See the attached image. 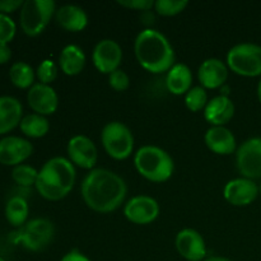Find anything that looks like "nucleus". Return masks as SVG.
I'll list each match as a JSON object with an SVG mask.
<instances>
[{"instance_id": "14", "label": "nucleus", "mask_w": 261, "mask_h": 261, "mask_svg": "<svg viewBox=\"0 0 261 261\" xmlns=\"http://www.w3.org/2000/svg\"><path fill=\"white\" fill-rule=\"evenodd\" d=\"M175 246L178 255L186 261H204L208 257L205 240L194 228H184L177 232Z\"/></svg>"}, {"instance_id": "38", "label": "nucleus", "mask_w": 261, "mask_h": 261, "mask_svg": "<svg viewBox=\"0 0 261 261\" xmlns=\"http://www.w3.org/2000/svg\"><path fill=\"white\" fill-rule=\"evenodd\" d=\"M257 98H259V101L261 103V76H260L259 84H257Z\"/></svg>"}, {"instance_id": "22", "label": "nucleus", "mask_w": 261, "mask_h": 261, "mask_svg": "<svg viewBox=\"0 0 261 261\" xmlns=\"http://www.w3.org/2000/svg\"><path fill=\"white\" fill-rule=\"evenodd\" d=\"M193 81V71L184 63H176L166 73V88L173 96H185L194 87Z\"/></svg>"}, {"instance_id": "34", "label": "nucleus", "mask_w": 261, "mask_h": 261, "mask_svg": "<svg viewBox=\"0 0 261 261\" xmlns=\"http://www.w3.org/2000/svg\"><path fill=\"white\" fill-rule=\"evenodd\" d=\"M22 5V0H0V13L9 15L15 10H20Z\"/></svg>"}, {"instance_id": "25", "label": "nucleus", "mask_w": 261, "mask_h": 261, "mask_svg": "<svg viewBox=\"0 0 261 261\" xmlns=\"http://www.w3.org/2000/svg\"><path fill=\"white\" fill-rule=\"evenodd\" d=\"M19 129L25 138L40 139V138L46 137L50 132V121L46 116L32 112L23 116Z\"/></svg>"}, {"instance_id": "2", "label": "nucleus", "mask_w": 261, "mask_h": 261, "mask_svg": "<svg viewBox=\"0 0 261 261\" xmlns=\"http://www.w3.org/2000/svg\"><path fill=\"white\" fill-rule=\"evenodd\" d=\"M137 61L152 74L167 73L176 64V55L170 40L154 28H144L134 41Z\"/></svg>"}, {"instance_id": "29", "label": "nucleus", "mask_w": 261, "mask_h": 261, "mask_svg": "<svg viewBox=\"0 0 261 261\" xmlns=\"http://www.w3.org/2000/svg\"><path fill=\"white\" fill-rule=\"evenodd\" d=\"M188 0H157L154 2V12L162 17H175L188 8Z\"/></svg>"}, {"instance_id": "11", "label": "nucleus", "mask_w": 261, "mask_h": 261, "mask_svg": "<svg viewBox=\"0 0 261 261\" xmlns=\"http://www.w3.org/2000/svg\"><path fill=\"white\" fill-rule=\"evenodd\" d=\"M66 155L75 167L92 171L96 168L98 161V149L91 138L78 134L69 139L66 144Z\"/></svg>"}, {"instance_id": "10", "label": "nucleus", "mask_w": 261, "mask_h": 261, "mask_svg": "<svg viewBox=\"0 0 261 261\" xmlns=\"http://www.w3.org/2000/svg\"><path fill=\"white\" fill-rule=\"evenodd\" d=\"M125 218L137 226H147L160 217L161 206L154 198L149 195H135L124 204Z\"/></svg>"}, {"instance_id": "36", "label": "nucleus", "mask_w": 261, "mask_h": 261, "mask_svg": "<svg viewBox=\"0 0 261 261\" xmlns=\"http://www.w3.org/2000/svg\"><path fill=\"white\" fill-rule=\"evenodd\" d=\"M12 59V48L7 43H0V65L9 63Z\"/></svg>"}, {"instance_id": "3", "label": "nucleus", "mask_w": 261, "mask_h": 261, "mask_svg": "<svg viewBox=\"0 0 261 261\" xmlns=\"http://www.w3.org/2000/svg\"><path fill=\"white\" fill-rule=\"evenodd\" d=\"M75 166L66 157H53L38 170L35 188L48 201H59L70 194L76 181Z\"/></svg>"}, {"instance_id": "30", "label": "nucleus", "mask_w": 261, "mask_h": 261, "mask_svg": "<svg viewBox=\"0 0 261 261\" xmlns=\"http://www.w3.org/2000/svg\"><path fill=\"white\" fill-rule=\"evenodd\" d=\"M59 74V65L51 59H45L38 64L37 69H36V78H37L38 83L47 84L51 86L53 82L58 78Z\"/></svg>"}, {"instance_id": "26", "label": "nucleus", "mask_w": 261, "mask_h": 261, "mask_svg": "<svg viewBox=\"0 0 261 261\" xmlns=\"http://www.w3.org/2000/svg\"><path fill=\"white\" fill-rule=\"evenodd\" d=\"M9 79L19 89H30L35 84L36 70L25 61H15L9 69Z\"/></svg>"}, {"instance_id": "7", "label": "nucleus", "mask_w": 261, "mask_h": 261, "mask_svg": "<svg viewBox=\"0 0 261 261\" xmlns=\"http://www.w3.org/2000/svg\"><path fill=\"white\" fill-rule=\"evenodd\" d=\"M231 71L241 76H261V46L252 42H241L232 46L226 56Z\"/></svg>"}, {"instance_id": "37", "label": "nucleus", "mask_w": 261, "mask_h": 261, "mask_svg": "<svg viewBox=\"0 0 261 261\" xmlns=\"http://www.w3.org/2000/svg\"><path fill=\"white\" fill-rule=\"evenodd\" d=\"M204 261H232L228 257H224V256H217V255H213V256H208Z\"/></svg>"}, {"instance_id": "9", "label": "nucleus", "mask_w": 261, "mask_h": 261, "mask_svg": "<svg viewBox=\"0 0 261 261\" xmlns=\"http://www.w3.org/2000/svg\"><path fill=\"white\" fill-rule=\"evenodd\" d=\"M236 167L241 177L261 180V138L245 140L236 150Z\"/></svg>"}, {"instance_id": "33", "label": "nucleus", "mask_w": 261, "mask_h": 261, "mask_svg": "<svg viewBox=\"0 0 261 261\" xmlns=\"http://www.w3.org/2000/svg\"><path fill=\"white\" fill-rule=\"evenodd\" d=\"M117 4L126 9L137 10V12H147L154 8V2L153 0H119Z\"/></svg>"}, {"instance_id": "16", "label": "nucleus", "mask_w": 261, "mask_h": 261, "mask_svg": "<svg viewBox=\"0 0 261 261\" xmlns=\"http://www.w3.org/2000/svg\"><path fill=\"white\" fill-rule=\"evenodd\" d=\"M27 102L35 114L51 116L59 109V94L53 86L35 83L27 92Z\"/></svg>"}, {"instance_id": "31", "label": "nucleus", "mask_w": 261, "mask_h": 261, "mask_svg": "<svg viewBox=\"0 0 261 261\" xmlns=\"http://www.w3.org/2000/svg\"><path fill=\"white\" fill-rule=\"evenodd\" d=\"M17 35V24L9 15L0 13V43L9 45Z\"/></svg>"}, {"instance_id": "5", "label": "nucleus", "mask_w": 261, "mask_h": 261, "mask_svg": "<svg viewBox=\"0 0 261 261\" xmlns=\"http://www.w3.org/2000/svg\"><path fill=\"white\" fill-rule=\"evenodd\" d=\"M56 3L54 0H25L19 10V24L23 33L37 37L55 17Z\"/></svg>"}, {"instance_id": "32", "label": "nucleus", "mask_w": 261, "mask_h": 261, "mask_svg": "<svg viewBox=\"0 0 261 261\" xmlns=\"http://www.w3.org/2000/svg\"><path fill=\"white\" fill-rule=\"evenodd\" d=\"M109 76V86L116 92H125L130 87V76L129 74L121 68L115 70Z\"/></svg>"}, {"instance_id": "40", "label": "nucleus", "mask_w": 261, "mask_h": 261, "mask_svg": "<svg viewBox=\"0 0 261 261\" xmlns=\"http://www.w3.org/2000/svg\"><path fill=\"white\" fill-rule=\"evenodd\" d=\"M0 261H5V260H4V257H2V256H0Z\"/></svg>"}, {"instance_id": "18", "label": "nucleus", "mask_w": 261, "mask_h": 261, "mask_svg": "<svg viewBox=\"0 0 261 261\" xmlns=\"http://www.w3.org/2000/svg\"><path fill=\"white\" fill-rule=\"evenodd\" d=\"M234 112L236 107L229 96L218 94L209 99L203 115L205 121L209 122L211 126H226L233 119Z\"/></svg>"}, {"instance_id": "4", "label": "nucleus", "mask_w": 261, "mask_h": 261, "mask_svg": "<svg viewBox=\"0 0 261 261\" xmlns=\"http://www.w3.org/2000/svg\"><path fill=\"white\" fill-rule=\"evenodd\" d=\"M134 167L143 178L154 184L166 182L175 172L170 153L153 144L143 145L134 153Z\"/></svg>"}, {"instance_id": "39", "label": "nucleus", "mask_w": 261, "mask_h": 261, "mask_svg": "<svg viewBox=\"0 0 261 261\" xmlns=\"http://www.w3.org/2000/svg\"><path fill=\"white\" fill-rule=\"evenodd\" d=\"M259 190H260V195H261V181H260V185H259Z\"/></svg>"}, {"instance_id": "20", "label": "nucleus", "mask_w": 261, "mask_h": 261, "mask_svg": "<svg viewBox=\"0 0 261 261\" xmlns=\"http://www.w3.org/2000/svg\"><path fill=\"white\" fill-rule=\"evenodd\" d=\"M55 20L64 31L82 32L88 27L89 17L86 10L76 4H64L56 8Z\"/></svg>"}, {"instance_id": "24", "label": "nucleus", "mask_w": 261, "mask_h": 261, "mask_svg": "<svg viewBox=\"0 0 261 261\" xmlns=\"http://www.w3.org/2000/svg\"><path fill=\"white\" fill-rule=\"evenodd\" d=\"M5 218L8 223L14 228H22L28 222L30 206L27 200L22 196H13L5 204Z\"/></svg>"}, {"instance_id": "15", "label": "nucleus", "mask_w": 261, "mask_h": 261, "mask_svg": "<svg viewBox=\"0 0 261 261\" xmlns=\"http://www.w3.org/2000/svg\"><path fill=\"white\" fill-rule=\"evenodd\" d=\"M259 185L246 177L232 178L224 185L223 198L233 206H247L259 196Z\"/></svg>"}, {"instance_id": "13", "label": "nucleus", "mask_w": 261, "mask_h": 261, "mask_svg": "<svg viewBox=\"0 0 261 261\" xmlns=\"http://www.w3.org/2000/svg\"><path fill=\"white\" fill-rule=\"evenodd\" d=\"M33 154V144L17 135H7L0 139V165L8 167L23 165Z\"/></svg>"}, {"instance_id": "6", "label": "nucleus", "mask_w": 261, "mask_h": 261, "mask_svg": "<svg viewBox=\"0 0 261 261\" xmlns=\"http://www.w3.org/2000/svg\"><path fill=\"white\" fill-rule=\"evenodd\" d=\"M99 139L105 152L115 161H125L134 153V135L130 127L121 121L107 122L102 127Z\"/></svg>"}, {"instance_id": "1", "label": "nucleus", "mask_w": 261, "mask_h": 261, "mask_svg": "<svg viewBox=\"0 0 261 261\" xmlns=\"http://www.w3.org/2000/svg\"><path fill=\"white\" fill-rule=\"evenodd\" d=\"M84 204L96 213H112L125 204L127 185L124 178L107 168L88 171L81 185Z\"/></svg>"}, {"instance_id": "23", "label": "nucleus", "mask_w": 261, "mask_h": 261, "mask_svg": "<svg viewBox=\"0 0 261 261\" xmlns=\"http://www.w3.org/2000/svg\"><path fill=\"white\" fill-rule=\"evenodd\" d=\"M87 63V56L83 48L74 43L64 46L59 55V69L68 76H75L83 71Z\"/></svg>"}, {"instance_id": "28", "label": "nucleus", "mask_w": 261, "mask_h": 261, "mask_svg": "<svg viewBox=\"0 0 261 261\" xmlns=\"http://www.w3.org/2000/svg\"><path fill=\"white\" fill-rule=\"evenodd\" d=\"M38 177V170L30 165L15 166L12 170V178L17 185L22 186V188H31L35 186L37 182Z\"/></svg>"}, {"instance_id": "21", "label": "nucleus", "mask_w": 261, "mask_h": 261, "mask_svg": "<svg viewBox=\"0 0 261 261\" xmlns=\"http://www.w3.org/2000/svg\"><path fill=\"white\" fill-rule=\"evenodd\" d=\"M23 106L15 97L0 96V135H5L19 126L23 119Z\"/></svg>"}, {"instance_id": "17", "label": "nucleus", "mask_w": 261, "mask_h": 261, "mask_svg": "<svg viewBox=\"0 0 261 261\" xmlns=\"http://www.w3.org/2000/svg\"><path fill=\"white\" fill-rule=\"evenodd\" d=\"M229 69L226 61L218 58L205 59L198 69V81L204 89H218L224 87Z\"/></svg>"}, {"instance_id": "12", "label": "nucleus", "mask_w": 261, "mask_h": 261, "mask_svg": "<svg viewBox=\"0 0 261 261\" xmlns=\"http://www.w3.org/2000/svg\"><path fill=\"white\" fill-rule=\"evenodd\" d=\"M124 58L122 47L112 38H103L94 45L92 51V61L97 70L105 75H110L120 69Z\"/></svg>"}, {"instance_id": "8", "label": "nucleus", "mask_w": 261, "mask_h": 261, "mask_svg": "<svg viewBox=\"0 0 261 261\" xmlns=\"http://www.w3.org/2000/svg\"><path fill=\"white\" fill-rule=\"evenodd\" d=\"M55 237V226L47 218L30 219L17 234V242L32 252L43 251Z\"/></svg>"}, {"instance_id": "35", "label": "nucleus", "mask_w": 261, "mask_h": 261, "mask_svg": "<svg viewBox=\"0 0 261 261\" xmlns=\"http://www.w3.org/2000/svg\"><path fill=\"white\" fill-rule=\"evenodd\" d=\"M60 261H92L87 256L86 254H83L79 250H70V251L66 252L65 255H63Z\"/></svg>"}, {"instance_id": "27", "label": "nucleus", "mask_w": 261, "mask_h": 261, "mask_svg": "<svg viewBox=\"0 0 261 261\" xmlns=\"http://www.w3.org/2000/svg\"><path fill=\"white\" fill-rule=\"evenodd\" d=\"M184 102H185V106L189 111L195 112V114L204 111V109H205L209 102L206 89H204L201 86H194L184 96Z\"/></svg>"}, {"instance_id": "19", "label": "nucleus", "mask_w": 261, "mask_h": 261, "mask_svg": "<svg viewBox=\"0 0 261 261\" xmlns=\"http://www.w3.org/2000/svg\"><path fill=\"white\" fill-rule=\"evenodd\" d=\"M206 148L214 154L231 155L237 150V140L227 126H211L204 135Z\"/></svg>"}]
</instances>
